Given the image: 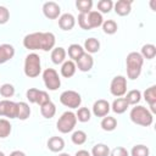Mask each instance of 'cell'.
<instances>
[{
    "label": "cell",
    "mask_w": 156,
    "mask_h": 156,
    "mask_svg": "<svg viewBox=\"0 0 156 156\" xmlns=\"http://www.w3.org/2000/svg\"><path fill=\"white\" fill-rule=\"evenodd\" d=\"M0 94L4 98H11L15 95V87L10 83H5L0 87Z\"/></svg>",
    "instance_id": "cell-37"
},
{
    "label": "cell",
    "mask_w": 156,
    "mask_h": 156,
    "mask_svg": "<svg viewBox=\"0 0 156 156\" xmlns=\"http://www.w3.org/2000/svg\"><path fill=\"white\" fill-rule=\"evenodd\" d=\"M66 55H67V52L62 46L54 48L51 50V61L55 65H61L66 61Z\"/></svg>",
    "instance_id": "cell-19"
},
{
    "label": "cell",
    "mask_w": 156,
    "mask_h": 156,
    "mask_svg": "<svg viewBox=\"0 0 156 156\" xmlns=\"http://www.w3.org/2000/svg\"><path fill=\"white\" fill-rule=\"evenodd\" d=\"M40 113L44 118H52L56 113V106L52 101H49L46 104H44L43 106H40Z\"/></svg>",
    "instance_id": "cell-25"
},
{
    "label": "cell",
    "mask_w": 156,
    "mask_h": 156,
    "mask_svg": "<svg viewBox=\"0 0 156 156\" xmlns=\"http://www.w3.org/2000/svg\"><path fill=\"white\" fill-rule=\"evenodd\" d=\"M143 63H144V58L140 55V52L132 51L127 55L126 66H127V76L129 79L134 80V79L139 78V76L141 73Z\"/></svg>",
    "instance_id": "cell-2"
},
{
    "label": "cell",
    "mask_w": 156,
    "mask_h": 156,
    "mask_svg": "<svg viewBox=\"0 0 156 156\" xmlns=\"http://www.w3.org/2000/svg\"><path fill=\"white\" fill-rule=\"evenodd\" d=\"M128 106H129V105L127 104V101H126L124 98H117V99L112 102L111 108H112V111H113L115 113L121 115V113H124V112L127 111Z\"/></svg>",
    "instance_id": "cell-22"
},
{
    "label": "cell",
    "mask_w": 156,
    "mask_h": 156,
    "mask_svg": "<svg viewBox=\"0 0 156 156\" xmlns=\"http://www.w3.org/2000/svg\"><path fill=\"white\" fill-rule=\"evenodd\" d=\"M15 56V48L11 44L0 45V65L10 61Z\"/></svg>",
    "instance_id": "cell-16"
},
{
    "label": "cell",
    "mask_w": 156,
    "mask_h": 156,
    "mask_svg": "<svg viewBox=\"0 0 156 156\" xmlns=\"http://www.w3.org/2000/svg\"><path fill=\"white\" fill-rule=\"evenodd\" d=\"M43 13L49 20H56V18L60 17L61 7L55 1H46L43 5Z\"/></svg>",
    "instance_id": "cell-10"
},
{
    "label": "cell",
    "mask_w": 156,
    "mask_h": 156,
    "mask_svg": "<svg viewBox=\"0 0 156 156\" xmlns=\"http://www.w3.org/2000/svg\"><path fill=\"white\" fill-rule=\"evenodd\" d=\"M30 116V107L27 102L20 101L17 102V118L21 121H26Z\"/></svg>",
    "instance_id": "cell-21"
},
{
    "label": "cell",
    "mask_w": 156,
    "mask_h": 156,
    "mask_svg": "<svg viewBox=\"0 0 156 156\" xmlns=\"http://www.w3.org/2000/svg\"><path fill=\"white\" fill-rule=\"evenodd\" d=\"M115 12L118 16H127L132 11V1L130 0H118L115 5Z\"/></svg>",
    "instance_id": "cell-15"
},
{
    "label": "cell",
    "mask_w": 156,
    "mask_h": 156,
    "mask_svg": "<svg viewBox=\"0 0 156 156\" xmlns=\"http://www.w3.org/2000/svg\"><path fill=\"white\" fill-rule=\"evenodd\" d=\"M140 55L143 56V58L152 60L156 56V46L154 44H145V45H143Z\"/></svg>",
    "instance_id": "cell-29"
},
{
    "label": "cell",
    "mask_w": 156,
    "mask_h": 156,
    "mask_svg": "<svg viewBox=\"0 0 156 156\" xmlns=\"http://www.w3.org/2000/svg\"><path fill=\"white\" fill-rule=\"evenodd\" d=\"M43 80L49 90L55 91L61 87V79L58 77V73L54 68H46L43 72Z\"/></svg>",
    "instance_id": "cell-7"
},
{
    "label": "cell",
    "mask_w": 156,
    "mask_h": 156,
    "mask_svg": "<svg viewBox=\"0 0 156 156\" xmlns=\"http://www.w3.org/2000/svg\"><path fill=\"white\" fill-rule=\"evenodd\" d=\"M74 156H91V155H90V152L87 151V150H78Z\"/></svg>",
    "instance_id": "cell-43"
},
{
    "label": "cell",
    "mask_w": 156,
    "mask_h": 156,
    "mask_svg": "<svg viewBox=\"0 0 156 156\" xmlns=\"http://www.w3.org/2000/svg\"><path fill=\"white\" fill-rule=\"evenodd\" d=\"M76 69H77L76 63H74L73 61H71V60H67V61H65V62L62 63V66H61V74H62V77H65V78H71L72 76H74Z\"/></svg>",
    "instance_id": "cell-20"
},
{
    "label": "cell",
    "mask_w": 156,
    "mask_h": 156,
    "mask_svg": "<svg viewBox=\"0 0 156 156\" xmlns=\"http://www.w3.org/2000/svg\"><path fill=\"white\" fill-rule=\"evenodd\" d=\"M38 93H39V89H37V88H29V89L27 90V93H26L27 100H28L30 104H35V102H37Z\"/></svg>",
    "instance_id": "cell-39"
},
{
    "label": "cell",
    "mask_w": 156,
    "mask_h": 156,
    "mask_svg": "<svg viewBox=\"0 0 156 156\" xmlns=\"http://www.w3.org/2000/svg\"><path fill=\"white\" fill-rule=\"evenodd\" d=\"M0 156H5V154H4L2 151H0Z\"/></svg>",
    "instance_id": "cell-46"
},
{
    "label": "cell",
    "mask_w": 156,
    "mask_h": 156,
    "mask_svg": "<svg viewBox=\"0 0 156 156\" xmlns=\"http://www.w3.org/2000/svg\"><path fill=\"white\" fill-rule=\"evenodd\" d=\"M56 38L51 32H35L23 38V46L28 50L50 51L55 48Z\"/></svg>",
    "instance_id": "cell-1"
},
{
    "label": "cell",
    "mask_w": 156,
    "mask_h": 156,
    "mask_svg": "<svg viewBox=\"0 0 156 156\" xmlns=\"http://www.w3.org/2000/svg\"><path fill=\"white\" fill-rule=\"evenodd\" d=\"M10 156H26V154L23 151H20V150H15L10 154Z\"/></svg>",
    "instance_id": "cell-44"
},
{
    "label": "cell",
    "mask_w": 156,
    "mask_h": 156,
    "mask_svg": "<svg viewBox=\"0 0 156 156\" xmlns=\"http://www.w3.org/2000/svg\"><path fill=\"white\" fill-rule=\"evenodd\" d=\"M65 147V140L61 136H51L48 140V149L52 152H61Z\"/></svg>",
    "instance_id": "cell-18"
},
{
    "label": "cell",
    "mask_w": 156,
    "mask_h": 156,
    "mask_svg": "<svg viewBox=\"0 0 156 156\" xmlns=\"http://www.w3.org/2000/svg\"><path fill=\"white\" fill-rule=\"evenodd\" d=\"M87 17H88V22H89V26H90V29L93 28H98L100 26H102V22H104V18H102V15L99 12V11H90L87 13Z\"/></svg>",
    "instance_id": "cell-17"
},
{
    "label": "cell",
    "mask_w": 156,
    "mask_h": 156,
    "mask_svg": "<svg viewBox=\"0 0 156 156\" xmlns=\"http://www.w3.org/2000/svg\"><path fill=\"white\" fill-rule=\"evenodd\" d=\"M0 117H7L10 119L17 118V102H13L11 100H1Z\"/></svg>",
    "instance_id": "cell-9"
},
{
    "label": "cell",
    "mask_w": 156,
    "mask_h": 156,
    "mask_svg": "<svg viewBox=\"0 0 156 156\" xmlns=\"http://www.w3.org/2000/svg\"><path fill=\"white\" fill-rule=\"evenodd\" d=\"M76 117H77V121H79L82 123H85V122L90 121L91 113H90L88 107H79L77 113H76Z\"/></svg>",
    "instance_id": "cell-34"
},
{
    "label": "cell",
    "mask_w": 156,
    "mask_h": 156,
    "mask_svg": "<svg viewBox=\"0 0 156 156\" xmlns=\"http://www.w3.org/2000/svg\"><path fill=\"white\" fill-rule=\"evenodd\" d=\"M9 20H10V11L7 10V7L0 5V24L7 23Z\"/></svg>",
    "instance_id": "cell-41"
},
{
    "label": "cell",
    "mask_w": 156,
    "mask_h": 156,
    "mask_svg": "<svg viewBox=\"0 0 156 156\" xmlns=\"http://www.w3.org/2000/svg\"><path fill=\"white\" fill-rule=\"evenodd\" d=\"M77 124V117L76 113L72 111H66L61 115V117L58 118L57 123H56V128L60 133L67 134L69 132H72L74 129Z\"/></svg>",
    "instance_id": "cell-5"
},
{
    "label": "cell",
    "mask_w": 156,
    "mask_h": 156,
    "mask_svg": "<svg viewBox=\"0 0 156 156\" xmlns=\"http://www.w3.org/2000/svg\"><path fill=\"white\" fill-rule=\"evenodd\" d=\"M100 126L105 132H112L117 127V119L112 116H105V117H102Z\"/></svg>",
    "instance_id": "cell-26"
},
{
    "label": "cell",
    "mask_w": 156,
    "mask_h": 156,
    "mask_svg": "<svg viewBox=\"0 0 156 156\" xmlns=\"http://www.w3.org/2000/svg\"><path fill=\"white\" fill-rule=\"evenodd\" d=\"M113 7V2L111 0H100L98 2V11L100 13H108Z\"/></svg>",
    "instance_id": "cell-36"
},
{
    "label": "cell",
    "mask_w": 156,
    "mask_h": 156,
    "mask_svg": "<svg viewBox=\"0 0 156 156\" xmlns=\"http://www.w3.org/2000/svg\"><path fill=\"white\" fill-rule=\"evenodd\" d=\"M57 156H69L68 154H66V152H61V154H58Z\"/></svg>",
    "instance_id": "cell-45"
},
{
    "label": "cell",
    "mask_w": 156,
    "mask_h": 156,
    "mask_svg": "<svg viewBox=\"0 0 156 156\" xmlns=\"http://www.w3.org/2000/svg\"><path fill=\"white\" fill-rule=\"evenodd\" d=\"M60 102L68 108H78L82 104V96L74 90H65L60 95Z\"/></svg>",
    "instance_id": "cell-6"
},
{
    "label": "cell",
    "mask_w": 156,
    "mask_h": 156,
    "mask_svg": "<svg viewBox=\"0 0 156 156\" xmlns=\"http://www.w3.org/2000/svg\"><path fill=\"white\" fill-rule=\"evenodd\" d=\"M84 49L79 45V44H71L68 46V56L71 58V61H77L83 54H84Z\"/></svg>",
    "instance_id": "cell-24"
},
{
    "label": "cell",
    "mask_w": 156,
    "mask_h": 156,
    "mask_svg": "<svg viewBox=\"0 0 156 156\" xmlns=\"http://www.w3.org/2000/svg\"><path fill=\"white\" fill-rule=\"evenodd\" d=\"M88 54H95L100 50V41L95 38H88L84 41V48H83Z\"/></svg>",
    "instance_id": "cell-23"
},
{
    "label": "cell",
    "mask_w": 156,
    "mask_h": 156,
    "mask_svg": "<svg viewBox=\"0 0 156 156\" xmlns=\"http://www.w3.org/2000/svg\"><path fill=\"white\" fill-rule=\"evenodd\" d=\"M110 156H129V152L123 146H117L112 151H110Z\"/></svg>",
    "instance_id": "cell-42"
},
{
    "label": "cell",
    "mask_w": 156,
    "mask_h": 156,
    "mask_svg": "<svg viewBox=\"0 0 156 156\" xmlns=\"http://www.w3.org/2000/svg\"><path fill=\"white\" fill-rule=\"evenodd\" d=\"M129 117L133 123L138 126H143V127H149L154 122V115L150 112V110H147L146 107L141 105H138V106L135 105L130 110Z\"/></svg>",
    "instance_id": "cell-3"
},
{
    "label": "cell",
    "mask_w": 156,
    "mask_h": 156,
    "mask_svg": "<svg viewBox=\"0 0 156 156\" xmlns=\"http://www.w3.org/2000/svg\"><path fill=\"white\" fill-rule=\"evenodd\" d=\"M76 7L79 10V13H88L91 11L93 1L91 0H77Z\"/></svg>",
    "instance_id": "cell-32"
},
{
    "label": "cell",
    "mask_w": 156,
    "mask_h": 156,
    "mask_svg": "<svg viewBox=\"0 0 156 156\" xmlns=\"http://www.w3.org/2000/svg\"><path fill=\"white\" fill-rule=\"evenodd\" d=\"M110 91L116 98H122L127 93V78L123 76H116L110 84Z\"/></svg>",
    "instance_id": "cell-8"
},
{
    "label": "cell",
    "mask_w": 156,
    "mask_h": 156,
    "mask_svg": "<svg viewBox=\"0 0 156 156\" xmlns=\"http://www.w3.org/2000/svg\"><path fill=\"white\" fill-rule=\"evenodd\" d=\"M76 24V18L72 13H63L58 17V26L62 30H71Z\"/></svg>",
    "instance_id": "cell-14"
},
{
    "label": "cell",
    "mask_w": 156,
    "mask_h": 156,
    "mask_svg": "<svg viewBox=\"0 0 156 156\" xmlns=\"http://www.w3.org/2000/svg\"><path fill=\"white\" fill-rule=\"evenodd\" d=\"M11 130H12L11 123L5 118H0V138L1 139L7 138L11 134Z\"/></svg>",
    "instance_id": "cell-30"
},
{
    "label": "cell",
    "mask_w": 156,
    "mask_h": 156,
    "mask_svg": "<svg viewBox=\"0 0 156 156\" xmlns=\"http://www.w3.org/2000/svg\"><path fill=\"white\" fill-rule=\"evenodd\" d=\"M49 101H51L49 94H48L46 91H44V90H39L38 96H37V102H35V104H38L39 106H43L44 104H46V102H49Z\"/></svg>",
    "instance_id": "cell-38"
},
{
    "label": "cell",
    "mask_w": 156,
    "mask_h": 156,
    "mask_svg": "<svg viewBox=\"0 0 156 156\" xmlns=\"http://www.w3.org/2000/svg\"><path fill=\"white\" fill-rule=\"evenodd\" d=\"M124 99H126V101H127L128 105H134L135 106L141 100V93L138 89H133V90H130V91L127 93V95H126Z\"/></svg>",
    "instance_id": "cell-28"
},
{
    "label": "cell",
    "mask_w": 156,
    "mask_h": 156,
    "mask_svg": "<svg viewBox=\"0 0 156 156\" xmlns=\"http://www.w3.org/2000/svg\"><path fill=\"white\" fill-rule=\"evenodd\" d=\"M78 24H79V27H80L82 29H85V30H89V29H90L87 13H79V15H78Z\"/></svg>",
    "instance_id": "cell-40"
},
{
    "label": "cell",
    "mask_w": 156,
    "mask_h": 156,
    "mask_svg": "<svg viewBox=\"0 0 156 156\" xmlns=\"http://www.w3.org/2000/svg\"><path fill=\"white\" fill-rule=\"evenodd\" d=\"M130 155L132 156H149L150 155V150L146 145H143V144H138V145H134L132 151H130Z\"/></svg>",
    "instance_id": "cell-33"
},
{
    "label": "cell",
    "mask_w": 156,
    "mask_h": 156,
    "mask_svg": "<svg viewBox=\"0 0 156 156\" xmlns=\"http://www.w3.org/2000/svg\"><path fill=\"white\" fill-rule=\"evenodd\" d=\"M40 72H41V63L39 55L35 52L28 54L24 60V74L28 78H35L40 74Z\"/></svg>",
    "instance_id": "cell-4"
},
{
    "label": "cell",
    "mask_w": 156,
    "mask_h": 156,
    "mask_svg": "<svg viewBox=\"0 0 156 156\" xmlns=\"http://www.w3.org/2000/svg\"><path fill=\"white\" fill-rule=\"evenodd\" d=\"M71 139H72V143L73 144H76V145H83L87 141V133L83 132V130H76V132H73Z\"/></svg>",
    "instance_id": "cell-35"
},
{
    "label": "cell",
    "mask_w": 156,
    "mask_h": 156,
    "mask_svg": "<svg viewBox=\"0 0 156 156\" xmlns=\"http://www.w3.org/2000/svg\"><path fill=\"white\" fill-rule=\"evenodd\" d=\"M117 29H118V26L113 20H106L102 22V30L105 34L112 35L117 32Z\"/></svg>",
    "instance_id": "cell-31"
},
{
    "label": "cell",
    "mask_w": 156,
    "mask_h": 156,
    "mask_svg": "<svg viewBox=\"0 0 156 156\" xmlns=\"http://www.w3.org/2000/svg\"><path fill=\"white\" fill-rule=\"evenodd\" d=\"M91 156H110V147L106 144H95L91 149Z\"/></svg>",
    "instance_id": "cell-27"
},
{
    "label": "cell",
    "mask_w": 156,
    "mask_h": 156,
    "mask_svg": "<svg viewBox=\"0 0 156 156\" xmlns=\"http://www.w3.org/2000/svg\"><path fill=\"white\" fill-rule=\"evenodd\" d=\"M111 110V106L108 104L107 100H104V99H99L94 102L93 105V113L96 116V117H105L108 115Z\"/></svg>",
    "instance_id": "cell-11"
},
{
    "label": "cell",
    "mask_w": 156,
    "mask_h": 156,
    "mask_svg": "<svg viewBox=\"0 0 156 156\" xmlns=\"http://www.w3.org/2000/svg\"><path fill=\"white\" fill-rule=\"evenodd\" d=\"M76 66L78 67L79 71L82 72H89L93 66H94V58L88 52H84L77 61H76Z\"/></svg>",
    "instance_id": "cell-12"
},
{
    "label": "cell",
    "mask_w": 156,
    "mask_h": 156,
    "mask_svg": "<svg viewBox=\"0 0 156 156\" xmlns=\"http://www.w3.org/2000/svg\"><path fill=\"white\" fill-rule=\"evenodd\" d=\"M144 99L150 106V112L154 115L156 112V85H151L144 91Z\"/></svg>",
    "instance_id": "cell-13"
}]
</instances>
